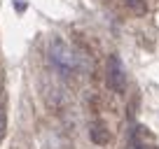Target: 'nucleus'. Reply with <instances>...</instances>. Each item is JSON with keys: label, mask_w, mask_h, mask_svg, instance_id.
Returning <instances> with one entry per match:
<instances>
[{"label": "nucleus", "mask_w": 159, "mask_h": 149, "mask_svg": "<svg viewBox=\"0 0 159 149\" xmlns=\"http://www.w3.org/2000/svg\"><path fill=\"white\" fill-rule=\"evenodd\" d=\"M49 61L56 65V70H61V72H77L80 68V56L77 51L73 49V47L68 45L66 40H61V37H52L49 40Z\"/></svg>", "instance_id": "nucleus-1"}, {"label": "nucleus", "mask_w": 159, "mask_h": 149, "mask_svg": "<svg viewBox=\"0 0 159 149\" xmlns=\"http://www.w3.org/2000/svg\"><path fill=\"white\" fill-rule=\"evenodd\" d=\"M105 84L115 91V93H124L126 91V70L119 56H110L108 65H105Z\"/></svg>", "instance_id": "nucleus-2"}, {"label": "nucleus", "mask_w": 159, "mask_h": 149, "mask_svg": "<svg viewBox=\"0 0 159 149\" xmlns=\"http://www.w3.org/2000/svg\"><path fill=\"white\" fill-rule=\"evenodd\" d=\"M126 5L134 7L136 12H145V2H143V0H126Z\"/></svg>", "instance_id": "nucleus-3"}, {"label": "nucleus", "mask_w": 159, "mask_h": 149, "mask_svg": "<svg viewBox=\"0 0 159 149\" xmlns=\"http://www.w3.org/2000/svg\"><path fill=\"white\" fill-rule=\"evenodd\" d=\"M5 130H7V117H5V112L0 109V138L5 135Z\"/></svg>", "instance_id": "nucleus-4"}, {"label": "nucleus", "mask_w": 159, "mask_h": 149, "mask_svg": "<svg viewBox=\"0 0 159 149\" xmlns=\"http://www.w3.org/2000/svg\"><path fill=\"white\" fill-rule=\"evenodd\" d=\"M14 7H16V12H24L26 10V0H14Z\"/></svg>", "instance_id": "nucleus-5"}, {"label": "nucleus", "mask_w": 159, "mask_h": 149, "mask_svg": "<svg viewBox=\"0 0 159 149\" xmlns=\"http://www.w3.org/2000/svg\"><path fill=\"white\" fill-rule=\"evenodd\" d=\"M14 149H16V147H14Z\"/></svg>", "instance_id": "nucleus-6"}]
</instances>
